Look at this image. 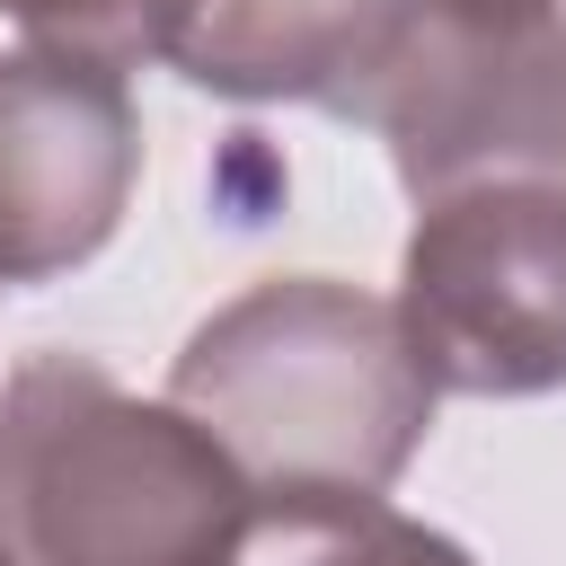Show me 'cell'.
<instances>
[{"label":"cell","mask_w":566,"mask_h":566,"mask_svg":"<svg viewBox=\"0 0 566 566\" xmlns=\"http://www.w3.org/2000/svg\"><path fill=\"white\" fill-rule=\"evenodd\" d=\"M186 9L195 0H0V18L27 27V44L71 53V62H97V71L168 62L177 35H186Z\"/></svg>","instance_id":"8"},{"label":"cell","mask_w":566,"mask_h":566,"mask_svg":"<svg viewBox=\"0 0 566 566\" xmlns=\"http://www.w3.org/2000/svg\"><path fill=\"white\" fill-rule=\"evenodd\" d=\"M416 0H195L177 80L230 106H327L354 115L398 53Z\"/></svg>","instance_id":"6"},{"label":"cell","mask_w":566,"mask_h":566,"mask_svg":"<svg viewBox=\"0 0 566 566\" xmlns=\"http://www.w3.org/2000/svg\"><path fill=\"white\" fill-rule=\"evenodd\" d=\"M354 124L389 142V168L416 203L469 186H566V9L407 18Z\"/></svg>","instance_id":"4"},{"label":"cell","mask_w":566,"mask_h":566,"mask_svg":"<svg viewBox=\"0 0 566 566\" xmlns=\"http://www.w3.org/2000/svg\"><path fill=\"white\" fill-rule=\"evenodd\" d=\"M142 186V106L124 71L9 44L0 53V292L88 265Z\"/></svg>","instance_id":"5"},{"label":"cell","mask_w":566,"mask_h":566,"mask_svg":"<svg viewBox=\"0 0 566 566\" xmlns=\"http://www.w3.org/2000/svg\"><path fill=\"white\" fill-rule=\"evenodd\" d=\"M239 566H478L451 531L389 495H256Z\"/></svg>","instance_id":"7"},{"label":"cell","mask_w":566,"mask_h":566,"mask_svg":"<svg viewBox=\"0 0 566 566\" xmlns=\"http://www.w3.org/2000/svg\"><path fill=\"white\" fill-rule=\"evenodd\" d=\"M424 9H469V18H531V9H557V0H416V18Z\"/></svg>","instance_id":"9"},{"label":"cell","mask_w":566,"mask_h":566,"mask_svg":"<svg viewBox=\"0 0 566 566\" xmlns=\"http://www.w3.org/2000/svg\"><path fill=\"white\" fill-rule=\"evenodd\" d=\"M389 310L433 398L566 389V186H469L416 203Z\"/></svg>","instance_id":"3"},{"label":"cell","mask_w":566,"mask_h":566,"mask_svg":"<svg viewBox=\"0 0 566 566\" xmlns=\"http://www.w3.org/2000/svg\"><path fill=\"white\" fill-rule=\"evenodd\" d=\"M186 407L256 495H389L433 433V380L380 292L345 274H265L168 363Z\"/></svg>","instance_id":"1"},{"label":"cell","mask_w":566,"mask_h":566,"mask_svg":"<svg viewBox=\"0 0 566 566\" xmlns=\"http://www.w3.org/2000/svg\"><path fill=\"white\" fill-rule=\"evenodd\" d=\"M256 486L168 398L88 354H27L0 380V539L18 566H239Z\"/></svg>","instance_id":"2"},{"label":"cell","mask_w":566,"mask_h":566,"mask_svg":"<svg viewBox=\"0 0 566 566\" xmlns=\"http://www.w3.org/2000/svg\"><path fill=\"white\" fill-rule=\"evenodd\" d=\"M0 566H18V548H9V539H0Z\"/></svg>","instance_id":"10"}]
</instances>
